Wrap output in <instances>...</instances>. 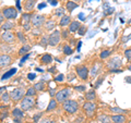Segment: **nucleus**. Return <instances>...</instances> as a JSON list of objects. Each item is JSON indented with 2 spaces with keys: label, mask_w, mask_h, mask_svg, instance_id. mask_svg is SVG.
Returning <instances> with one entry per match:
<instances>
[{
  "label": "nucleus",
  "mask_w": 131,
  "mask_h": 123,
  "mask_svg": "<svg viewBox=\"0 0 131 123\" xmlns=\"http://www.w3.org/2000/svg\"><path fill=\"white\" fill-rule=\"evenodd\" d=\"M62 108L64 111H67L68 113H74L78 111V109H79V105H78V102L75 100L68 99L62 104Z\"/></svg>",
  "instance_id": "f257e3e1"
},
{
  "label": "nucleus",
  "mask_w": 131,
  "mask_h": 123,
  "mask_svg": "<svg viewBox=\"0 0 131 123\" xmlns=\"http://www.w3.org/2000/svg\"><path fill=\"white\" fill-rule=\"evenodd\" d=\"M60 39H61V32H59L58 30H56L49 35L48 37V44L50 46H57L59 43H60Z\"/></svg>",
  "instance_id": "f03ea898"
},
{
  "label": "nucleus",
  "mask_w": 131,
  "mask_h": 123,
  "mask_svg": "<svg viewBox=\"0 0 131 123\" xmlns=\"http://www.w3.org/2000/svg\"><path fill=\"white\" fill-rule=\"evenodd\" d=\"M24 95H26V92L24 91V88L21 87H18V88H14L13 91L10 93V97L12 100L14 101H19L22 99V97H24Z\"/></svg>",
  "instance_id": "7ed1b4c3"
},
{
  "label": "nucleus",
  "mask_w": 131,
  "mask_h": 123,
  "mask_svg": "<svg viewBox=\"0 0 131 123\" xmlns=\"http://www.w3.org/2000/svg\"><path fill=\"white\" fill-rule=\"evenodd\" d=\"M1 13L5 15V18L8 20H12V19H15L16 15H18V10L15 9L14 7H8L2 9Z\"/></svg>",
  "instance_id": "20e7f679"
},
{
  "label": "nucleus",
  "mask_w": 131,
  "mask_h": 123,
  "mask_svg": "<svg viewBox=\"0 0 131 123\" xmlns=\"http://www.w3.org/2000/svg\"><path fill=\"white\" fill-rule=\"evenodd\" d=\"M69 95H70V89L69 88H63V89H61V91H59L58 93L55 95V98H56V100L58 101V102H63L66 100H68V97Z\"/></svg>",
  "instance_id": "39448f33"
},
{
  "label": "nucleus",
  "mask_w": 131,
  "mask_h": 123,
  "mask_svg": "<svg viewBox=\"0 0 131 123\" xmlns=\"http://www.w3.org/2000/svg\"><path fill=\"white\" fill-rule=\"evenodd\" d=\"M21 109L23 111H26V110H30L33 106H34V98L33 97H30V96H26L24 97L22 99V102H21Z\"/></svg>",
  "instance_id": "423d86ee"
},
{
  "label": "nucleus",
  "mask_w": 131,
  "mask_h": 123,
  "mask_svg": "<svg viewBox=\"0 0 131 123\" xmlns=\"http://www.w3.org/2000/svg\"><path fill=\"white\" fill-rule=\"evenodd\" d=\"M75 72H77V74L78 76L80 77L81 80H88V77H89V69L86 67H84V65H78V67L75 68Z\"/></svg>",
  "instance_id": "0eeeda50"
},
{
  "label": "nucleus",
  "mask_w": 131,
  "mask_h": 123,
  "mask_svg": "<svg viewBox=\"0 0 131 123\" xmlns=\"http://www.w3.org/2000/svg\"><path fill=\"white\" fill-rule=\"evenodd\" d=\"M83 109L86 111V116L88 117H92L94 111H95V109H96V105L94 104V102H92V101H86L83 105Z\"/></svg>",
  "instance_id": "6e6552de"
},
{
  "label": "nucleus",
  "mask_w": 131,
  "mask_h": 123,
  "mask_svg": "<svg viewBox=\"0 0 131 123\" xmlns=\"http://www.w3.org/2000/svg\"><path fill=\"white\" fill-rule=\"evenodd\" d=\"M121 64H122V62H121V59L119 58V57H114V58L110 59L109 62L107 63L108 68H109L110 70L118 69L119 67H121Z\"/></svg>",
  "instance_id": "1a4fd4ad"
},
{
  "label": "nucleus",
  "mask_w": 131,
  "mask_h": 123,
  "mask_svg": "<svg viewBox=\"0 0 131 123\" xmlns=\"http://www.w3.org/2000/svg\"><path fill=\"white\" fill-rule=\"evenodd\" d=\"M44 23H45V16L44 15H40V14L33 15V18H32V24L34 26L39 27V26H42Z\"/></svg>",
  "instance_id": "9d476101"
},
{
  "label": "nucleus",
  "mask_w": 131,
  "mask_h": 123,
  "mask_svg": "<svg viewBox=\"0 0 131 123\" xmlns=\"http://www.w3.org/2000/svg\"><path fill=\"white\" fill-rule=\"evenodd\" d=\"M1 38H2V40H5L6 43L11 44V43H13V42H14L15 35H14L12 32H10V31H7V32H3V33H2Z\"/></svg>",
  "instance_id": "9b49d317"
},
{
  "label": "nucleus",
  "mask_w": 131,
  "mask_h": 123,
  "mask_svg": "<svg viewBox=\"0 0 131 123\" xmlns=\"http://www.w3.org/2000/svg\"><path fill=\"white\" fill-rule=\"evenodd\" d=\"M12 62V59L9 55H1L0 57V65L1 68H6L8 65H10Z\"/></svg>",
  "instance_id": "f8f14e48"
},
{
  "label": "nucleus",
  "mask_w": 131,
  "mask_h": 123,
  "mask_svg": "<svg viewBox=\"0 0 131 123\" xmlns=\"http://www.w3.org/2000/svg\"><path fill=\"white\" fill-rule=\"evenodd\" d=\"M35 5H36L35 0H25V2H24V10L30 12V11H32L33 9H34Z\"/></svg>",
  "instance_id": "ddd939ff"
},
{
  "label": "nucleus",
  "mask_w": 131,
  "mask_h": 123,
  "mask_svg": "<svg viewBox=\"0 0 131 123\" xmlns=\"http://www.w3.org/2000/svg\"><path fill=\"white\" fill-rule=\"evenodd\" d=\"M112 121L114 123H125L126 122V117L122 114H114L112 117Z\"/></svg>",
  "instance_id": "4468645a"
},
{
  "label": "nucleus",
  "mask_w": 131,
  "mask_h": 123,
  "mask_svg": "<svg viewBox=\"0 0 131 123\" xmlns=\"http://www.w3.org/2000/svg\"><path fill=\"white\" fill-rule=\"evenodd\" d=\"M81 27L80 25V22H78V21H73L70 23V25H69V32L70 33H75L79 31V28Z\"/></svg>",
  "instance_id": "2eb2a0df"
},
{
  "label": "nucleus",
  "mask_w": 131,
  "mask_h": 123,
  "mask_svg": "<svg viewBox=\"0 0 131 123\" xmlns=\"http://www.w3.org/2000/svg\"><path fill=\"white\" fill-rule=\"evenodd\" d=\"M71 23V18L69 15H63L62 18L60 19V22H59V25L60 26H67V25H70Z\"/></svg>",
  "instance_id": "dca6fc26"
},
{
  "label": "nucleus",
  "mask_w": 131,
  "mask_h": 123,
  "mask_svg": "<svg viewBox=\"0 0 131 123\" xmlns=\"http://www.w3.org/2000/svg\"><path fill=\"white\" fill-rule=\"evenodd\" d=\"M78 3L72 1V0H70V1H67V3H66V8H67V11L69 12H72L73 10L75 9V8H78Z\"/></svg>",
  "instance_id": "f3484780"
},
{
  "label": "nucleus",
  "mask_w": 131,
  "mask_h": 123,
  "mask_svg": "<svg viewBox=\"0 0 131 123\" xmlns=\"http://www.w3.org/2000/svg\"><path fill=\"white\" fill-rule=\"evenodd\" d=\"M95 98H96V94L94 89H91V91H89L85 94V99L88 101H93V100H95Z\"/></svg>",
  "instance_id": "a211bd4d"
},
{
  "label": "nucleus",
  "mask_w": 131,
  "mask_h": 123,
  "mask_svg": "<svg viewBox=\"0 0 131 123\" xmlns=\"http://www.w3.org/2000/svg\"><path fill=\"white\" fill-rule=\"evenodd\" d=\"M101 68H102V64H101V63L96 62L95 64H94L93 67H92V70H91V76H92V77L96 76V74L98 73V71L101 70Z\"/></svg>",
  "instance_id": "6ab92c4d"
},
{
  "label": "nucleus",
  "mask_w": 131,
  "mask_h": 123,
  "mask_svg": "<svg viewBox=\"0 0 131 123\" xmlns=\"http://www.w3.org/2000/svg\"><path fill=\"white\" fill-rule=\"evenodd\" d=\"M16 73V69L15 68H13V69H10L9 71H7L5 74H3L2 76H1V80L2 81H5V80H7V79H9V77H11L12 75H14Z\"/></svg>",
  "instance_id": "aec40b11"
},
{
  "label": "nucleus",
  "mask_w": 131,
  "mask_h": 123,
  "mask_svg": "<svg viewBox=\"0 0 131 123\" xmlns=\"http://www.w3.org/2000/svg\"><path fill=\"white\" fill-rule=\"evenodd\" d=\"M23 110L20 109V108H15L13 109V111H12V116H13L15 119H21L23 118Z\"/></svg>",
  "instance_id": "412c9836"
},
{
  "label": "nucleus",
  "mask_w": 131,
  "mask_h": 123,
  "mask_svg": "<svg viewBox=\"0 0 131 123\" xmlns=\"http://www.w3.org/2000/svg\"><path fill=\"white\" fill-rule=\"evenodd\" d=\"M51 61H52V57L49 55V54H45L42 57V59H40V62L44 63V64H49Z\"/></svg>",
  "instance_id": "4be33fe9"
},
{
  "label": "nucleus",
  "mask_w": 131,
  "mask_h": 123,
  "mask_svg": "<svg viewBox=\"0 0 131 123\" xmlns=\"http://www.w3.org/2000/svg\"><path fill=\"white\" fill-rule=\"evenodd\" d=\"M14 27V24L12 23L11 21H8V22H5V23H2L1 24V28L3 31H10L11 28H13Z\"/></svg>",
  "instance_id": "5701e85b"
},
{
  "label": "nucleus",
  "mask_w": 131,
  "mask_h": 123,
  "mask_svg": "<svg viewBox=\"0 0 131 123\" xmlns=\"http://www.w3.org/2000/svg\"><path fill=\"white\" fill-rule=\"evenodd\" d=\"M57 101L56 99H51L50 101H49V104H48V107L46 108V111L48 112V111H51V110H54V109H56V107H57Z\"/></svg>",
  "instance_id": "b1692460"
},
{
  "label": "nucleus",
  "mask_w": 131,
  "mask_h": 123,
  "mask_svg": "<svg viewBox=\"0 0 131 123\" xmlns=\"http://www.w3.org/2000/svg\"><path fill=\"white\" fill-rule=\"evenodd\" d=\"M98 120L101 121V123H110L112 122V118H109L108 116H106V114H101V116L98 117Z\"/></svg>",
  "instance_id": "393cba45"
},
{
  "label": "nucleus",
  "mask_w": 131,
  "mask_h": 123,
  "mask_svg": "<svg viewBox=\"0 0 131 123\" xmlns=\"http://www.w3.org/2000/svg\"><path fill=\"white\" fill-rule=\"evenodd\" d=\"M55 26H56V23H55V21H52V20H49L48 22L45 23V28H46L47 31H51Z\"/></svg>",
  "instance_id": "a878e982"
},
{
  "label": "nucleus",
  "mask_w": 131,
  "mask_h": 123,
  "mask_svg": "<svg viewBox=\"0 0 131 123\" xmlns=\"http://www.w3.org/2000/svg\"><path fill=\"white\" fill-rule=\"evenodd\" d=\"M30 49H31V47L28 46V45H24V46L19 50V54L21 55V56H25L27 52H28V50H30Z\"/></svg>",
  "instance_id": "bb28decb"
},
{
  "label": "nucleus",
  "mask_w": 131,
  "mask_h": 123,
  "mask_svg": "<svg viewBox=\"0 0 131 123\" xmlns=\"http://www.w3.org/2000/svg\"><path fill=\"white\" fill-rule=\"evenodd\" d=\"M10 99H11L10 94H8V93H2V94H1V100H2V102H5V104H8V102L10 101Z\"/></svg>",
  "instance_id": "cd10ccee"
},
{
  "label": "nucleus",
  "mask_w": 131,
  "mask_h": 123,
  "mask_svg": "<svg viewBox=\"0 0 131 123\" xmlns=\"http://www.w3.org/2000/svg\"><path fill=\"white\" fill-rule=\"evenodd\" d=\"M33 18L31 13H23L22 14V19H23V22L24 23H28L31 21V19Z\"/></svg>",
  "instance_id": "c85d7f7f"
},
{
  "label": "nucleus",
  "mask_w": 131,
  "mask_h": 123,
  "mask_svg": "<svg viewBox=\"0 0 131 123\" xmlns=\"http://www.w3.org/2000/svg\"><path fill=\"white\" fill-rule=\"evenodd\" d=\"M34 88L36 89V91H43V89L45 88L44 82H38V83H36V84L34 85Z\"/></svg>",
  "instance_id": "c756f323"
},
{
  "label": "nucleus",
  "mask_w": 131,
  "mask_h": 123,
  "mask_svg": "<svg viewBox=\"0 0 131 123\" xmlns=\"http://www.w3.org/2000/svg\"><path fill=\"white\" fill-rule=\"evenodd\" d=\"M36 95V89L34 87L32 88H28L26 91V96H30V97H34Z\"/></svg>",
  "instance_id": "7c9ffc66"
},
{
  "label": "nucleus",
  "mask_w": 131,
  "mask_h": 123,
  "mask_svg": "<svg viewBox=\"0 0 131 123\" xmlns=\"http://www.w3.org/2000/svg\"><path fill=\"white\" fill-rule=\"evenodd\" d=\"M109 55H110V50H104L100 54V57L101 59H106L107 57H109Z\"/></svg>",
  "instance_id": "2f4dec72"
},
{
  "label": "nucleus",
  "mask_w": 131,
  "mask_h": 123,
  "mask_svg": "<svg viewBox=\"0 0 131 123\" xmlns=\"http://www.w3.org/2000/svg\"><path fill=\"white\" fill-rule=\"evenodd\" d=\"M110 110H112L113 112H117V113H126L127 112V110H124V109H121V108H117V107L110 108Z\"/></svg>",
  "instance_id": "473e14b6"
},
{
  "label": "nucleus",
  "mask_w": 131,
  "mask_h": 123,
  "mask_svg": "<svg viewBox=\"0 0 131 123\" xmlns=\"http://www.w3.org/2000/svg\"><path fill=\"white\" fill-rule=\"evenodd\" d=\"M63 52H64V54L66 55H71L72 54V49H71V47L70 46H68V45H67V46H64V48H63Z\"/></svg>",
  "instance_id": "72a5a7b5"
},
{
  "label": "nucleus",
  "mask_w": 131,
  "mask_h": 123,
  "mask_svg": "<svg viewBox=\"0 0 131 123\" xmlns=\"http://www.w3.org/2000/svg\"><path fill=\"white\" fill-rule=\"evenodd\" d=\"M40 45H42L43 47H46L47 45H49L48 44V37H43L42 40H40Z\"/></svg>",
  "instance_id": "f704fd0d"
},
{
  "label": "nucleus",
  "mask_w": 131,
  "mask_h": 123,
  "mask_svg": "<svg viewBox=\"0 0 131 123\" xmlns=\"http://www.w3.org/2000/svg\"><path fill=\"white\" fill-rule=\"evenodd\" d=\"M30 55H31V54H26L25 56H23V57H22V59L20 60V65H21V67L23 65V63L25 62V60H27V59H28V57H30Z\"/></svg>",
  "instance_id": "c9c22d12"
},
{
  "label": "nucleus",
  "mask_w": 131,
  "mask_h": 123,
  "mask_svg": "<svg viewBox=\"0 0 131 123\" xmlns=\"http://www.w3.org/2000/svg\"><path fill=\"white\" fill-rule=\"evenodd\" d=\"M85 32H86V26H81L79 28V31H78V33H79V35H84L85 34Z\"/></svg>",
  "instance_id": "e433bc0d"
},
{
  "label": "nucleus",
  "mask_w": 131,
  "mask_h": 123,
  "mask_svg": "<svg viewBox=\"0 0 131 123\" xmlns=\"http://www.w3.org/2000/svg\"><path fill=\"white\" fill-rule=\"evenodd\" d=\"M63 79H64V75L63 74H58V75L55 77V81L56 82H62Z\"/></svg>",
  "instance_id": "4c0bfd02"
},
{
  "label": "nucleus",
  "mask_w": 131,
  "mask_h": 123,
  "mask_svg": "<svg viewBox=\"0 0 131 123\" xmlns=\"http://www.w3.org/2000/svg\"><path fill=\"white\" fill-rule=\"evenodd\" d=\"M63 12H64V10L62 9V8H59L58 10H56V11H55V14H56V15H58V16H60V15H62V14H63ZM62 16H63V15H62Z\"/></svg>",
  "instance_id": "58836bf2"
},
{
  "label": "nucleus",
  "mask_w": 131,
  "mask_h": 123,
  "mask_svg": "<svg viewBox=\"0 0 131 123\" xmlns=\"http://www.w3.org/2000/svg\"><path fill=\"white\" fill-rule=\"evenodd\" d=\"M16 35H18V37H19V39L21 40V42H23V43H25V38H24V35L22 34L21 32H18L16 33Z\"/></svg>",
  "instance_id": "ea45409f"
},
{
  "label": "nucleus",
  "mask_w": 131,
  "mask_h": 123,
  "mask_svg": "<svg viewBox=\"0 0 131 123\" xmlns=\"http://www.w3.org/2000/svg\"><path fill=\"white\" fill-rule=\"evenodd\" d=\"M42 112H39V113H36L34 118H33V120H34V122H38V119H40V117H42Z\"/></svg>",
  "instance_id": "a19ab883"
},
{
  "label": "nucleus",
  "mask_w": 131,
  "mask_h": 123,
  "mask_svg": "<svg viewBox=\"0 0 131 123\" xmlns=\"http://www.w3.org/2000/svg\"><path fill=\"white\" fill-rule=\"evenodd\" d=\"M75 91H78V92H84L85 91V86L83 85V86H75Z\"/></svg>",
  "instance_id": "79ce46f5"
},
{
  "label": "nucleus",
  "mask_w": 131,
  "mask_h": 123,
  "mask_svg": "<svg viewBox=\"0 0 131 123\" xmlns=\"http://www.w3.org/2000/svg\"><path fill=\"white\" fill-rule=\"evenodd\" d=\"M46 1L51 6H57L58 5V1H57V0H46Z\"/></svg>",
  "instance_id": "37998d69"
},
{
  "label": "nucleus",
  "mask_w": 131,
  "mask_h": 123,
  "mask_svg": "<svg viewBox=\"0 0 131 123\" xmlns=\"http://www.w3.org/2000/svg\"><path fill=\"white\" fill-rule=\"evenodd\" d=\"M68 35H69V31H62L61 32V37H63V38H67L68 37Z\"/></svg>",
  "instance_id": "c03bdc74"
},
{
  "label": "nucleus",
  "mask_w": 131,
  "mask_h": 123,
  "mask_svg": "<svg viewBox=\"0 0 131 123\" xmlns=\"http://www.w3.org/2000/svg\"><path fill=\"white\" fill-rule=\"evenodd\" d=\"M129 39H131V34L128 35V36H124V37H122V39H121V42H122V43H126V42H128Z\"/></svg>",
  "instance_id": "a18cd8bd"
},
{
  "label": "nucleus",
  "mask_w": 131,
  "mask_h": 123,
  "mask_svg": "<svg viewBox=\"0 0 131 123\" xmlns=\"http://www.w3.org/2000/svg\"><path fill=\"white\" fill-rule=\"evenodd\" d=\"M125 56H126L128 59L131 58V49H128V50H126V51H125Z\"/></svg>",
  "instance_id": "49530a36"
},
{
  "label": "nucleus",
  "mask_w": 131,
  "mask_h": 123,
  "mask_svg": "<svg viewBox=\"0 0 131 123\" xmlns=\"http://www.w3.org/2000/svg\"><path fill=\"white\" fill-rule=\"evenodd\" d=\"M46 6H47V3H46V2L39 3V5L37 6V9H38V10H42V9H44V8H45V7H46Z\"/></svg>",
  "instance_id": "de8ad7c7"
},
{
  "label": "nucleus",
  "mask_w": 131,
  "mask_h": 123,
  "mask_svg": "<svg viewBox=\"0 0 131 123\" xmlns=\"http://www.w3.org/2000/svg\"><path fill=\"white\" fill-rule=\"evenodd\" d=\"M23 27H24V31H28V30H30V27H31V24H30V22H28V23H24Z\"/></svg>",
  "instance_id": "09e8293b"
},
{
  "label": "nucleus",
  "mask_w": 131,
  "mask_h": 123,
  "mask_svg": "<svg viewBox=\"0 0 131 123\" xmlns=\"http://www.w3.org/2000/svg\"><path fill=\"white\" fill-rule=\"evenodd\" d=\"M35 77H36V75L34 74V73H30V74H27V79H28V80H31V81H32V80H34Z\"/></svg>",
  "instance_id": "8fccbe9b"
},
{
  "label": "nucleus",
  "mask_w": 131,
  "mask_h": 123,
  "mask_svg": "<svg viewBox=\"0 0 131 123\" xmlns=\"http://www.w3.org/2000/svg\"><path fill=\"white\" fill-rule=\"evenodd\" d=\"M15 1H16V8H18V10H19V11H22L21 5H20V0H15Z\"/></svg>",
  "instance_id": "3c124183"
},
{
  "label": "nucleus",
  "mask_w": 131,
  "mask_h": 123,
  "mask_svg": "<svg viewBox=\"0 0 131 123\" xmlns=\"http://www.w3.org/2000/svg\"><path fill=\"white\" fill-rule=\"evenodd\" d=\"M103 80H104V79L102 77V79H100V80L97 81V83H96V85H95V87H96V88L98 87V86H100V84H102V82H103Z\"/></svg>",
  "instance_id": "603ef678"
},
{
  "label": "nucleus",
  "mask_w": 131,
  "mask_h": 123,
  "mask_svg": "<svg viewBox=\"0 0 131 123\" xmlns=\"http://www.w3.org/2000/svg\"><path fill=\"white\" fill-rule=\"evenodd\" d=\"M110 72H114V73H121L122 71H121V70H119V69H114V70H110Z\"/></svg>",
  "instance_id": "864d4df0"
},
{
  "label": "nucleus",
  "mask_w": 131,
  "mask_h": 123,
  "mask_svg": "<svg viewBox=\"0 0 131 123\" xmlns=\"http://www.w3.org/2000/svg\"><path fill=\"white\" fill-rule=\"evenodd\" d=\"M55 92H56V89H55V88H50V91H49V93H50V96H51V97L55 95Z\"/></svg>",
  "instance_id": "5fc2aeb1"
},
{
  "label": "nucleus",
  "mask_w": 131,
  "mask_h": 123,
  "mask_svg": "<svg viewBox=\"0 0 131 123\" xmlns=\"http://www.w3.org/2000/svg\"><path fill=\"white\" fill-rule=\"evenodd\" d=\"M126 82L127 83H131V76H126Z\"/></svg>",
  "instance_id": "6e6d98bb"
},
{
  "label": "nucleus",
  "mask_w": 131,
  "mask_h": 123,
  "mask_svg": "<svg viewBox=\"0 0 131 123\" xmlns=\"http://www.w3.org/2000/svg\"><path fill=\"white\" fill-rule=\"evenodd\" d=\"M1 114H2V116H1V120H3V119L7 118V116H8V113H7V112H2Z\"/></svg>",
  "instance_id": "4d7b16f0"
},
{
  "label": "nucleus",
  "mask_w": 131,
  "mask_h": 123,
  "mask_svg": "<svg viewBox=\"0 0 131 123\" xmlns=\"http://www.w3.org/2000/svg\"><path fill=\"white\" fill-rule=\"evenodd\" d=\"M79 18H80V20H82V21H83L84 18H85V15H84L83 13H80V14H79Z\"/></svg>",
  "instance_id": "13d9d810"
},
{
  "label": "nucleus",
  "mask_w": 131,
  "mask_h": 123,
  "mask_svg": "<svg viewBox=\"0 0 131 123\" xmlns=\"http://www.w3.org/2000/svg\"><path fill=\"white\" fill-rule=\"evenodd\" d=\"M40 123H51V122H50V121H49V120H48V119H45V120H43V121H42V122H40Z\"/></svg>",
  "instance_id": "bf43d9fd"
},
{
  "label": "nucleus",
  "mask_w": 131,
  "mask_h": 123,
  "mask_svg": "<svg viewBox=\"0 0 131 123\" xmlns=\"http://www.w3.org/2000/svg\"><path fill=\"white\" fill-rule=\"evenodd\" d=\"M81 45H82V42L79 43V45H78V51H80V48H81Z\"/></svg>",
  "instance_id": "052dcab7"
},
{
  "label": "nucleus",
  "mask_w": 131,
  "mask_h": 123,
  "mask_svg": "<svg viewBox=\"0 0 131 123\" xmlns=\"http://www.w3.org/2000/svg\"><path fill=\"white\" fill-rule=\"evenodd\" d=\"M3 16H5V15H3V14L1 13V15H0V21H1V23L3 22Z\"/></svg>",
  "instance_id": "680f3d73"
},
{
  "label": "nucleus",
  "mask_w": 131,
  "mask_h": 123,
  "mask_svg": "<svg viewBox=\"0 0 131 123\" xmlns=\"http://www.w3.org/2000/svg\"><path fill=\"white\" fill-rule=\"evenodd\" d=\"M48 71H49V72H51V73H52V72H55V68H51V69H49Z\"/></svg>",
  "instance_id": "e2e57ef3"
},
{
  "label": "nucleus",
  "mask_w": 131,
  "mask_h": 123,
  "mask_svg": "<svg viewBox=\"0 0 131 123\" xmlns=\"http://www.w3.org/2000/svg\"><path fill=\"white\" fill-rule=\"evenodd\" d=\"M36 71H38V72H43V70H42V69H39V68H37V69H36Z\"/></svg>",
  "instance_id": "0e129e2a"
},
{
  "label": "nucleus",
  "mask_w": 131,
  "mask_h": 123,
  "mask_svg": "<svg viewBox=\"0 0 131 123\" xmlns=\"http://www.w3.org/2000/svg\"><path fill=\"white\" fill-rule=\"evenodd\" d=\"M128 70H129V71H131V65H129V67H128Z\"/></svg>",
  "instance_id": "69168bd1"
},
{
  "label": "nucleus",
  "mask_w": 131,
  "mask_h": 123,
  "mask_svg": "<svg viewBox=\"0 0 131 123\" xmlns=\"http://www.w3.org/2000/svg\"><path fill=\"white\" fill-rule=\"evenodd\" d=\"M72 1H80V0H72Z\"/></svg>",
  "instance_id": "338daca9"
},
{
  "label": "nucleus",
  "mask_w": 131,
  "mask_h": 123,
  "mask_svg": "<svg viewBox=\"0 0 131 123\" xmlns=\"http://www.w3.org/2000/svg\"><path fill=\"white\" fill-rule=\"evenodd\" d=\"M83 123H85V122H83Z\"/></svg>",
  "instance_id": "774afa93"
}]
</instances>
